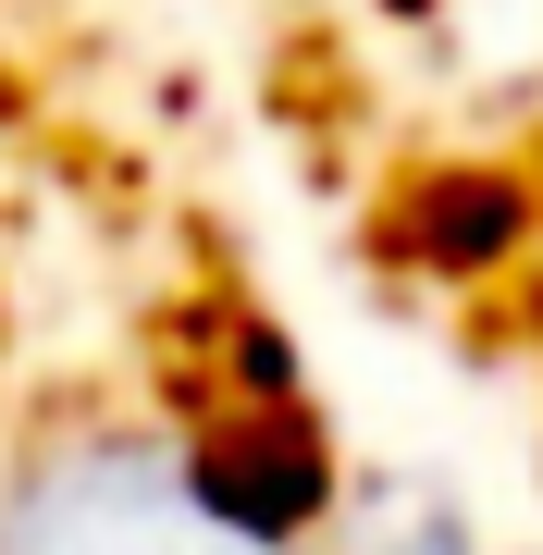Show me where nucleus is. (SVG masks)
Returning a JSON list of instances; mask_svg holds the SVG:
<instances>
[{"label": "nucleus", "instance_id": "obj_1", "mask_svg": "<svg viewBox=\"0 0 543 555\" xmlns=\"http://www.w3.org/2000/svg\"><path fill=\"white\" fill-rule=\"evenodd\" d=\"M0 555H284L235 531L173 420H50L0 469Z\"/></svg>", "mask_w": 543, "mask_h": 555}, {"label": "nucleus", "instance_id": "obj_2", "mask_svg": "<svg viewBox=\"0 0 543 555\" xmlns=\"http://www.w3.org/2000/svg\"><path fill=\"white\" fill-rule=\"evenodd\" d=\"M173 433H185V469H198V494L235 518V531H260L284 555H309L346 518V456L322 433V408L284 396V408H247V396H210V383H185L173 396Z\"/></svg>", "mask_w": 543, "mask_h": 555}, {"label": "nucleus", "instance_id": "obj_3", "mask_svg": "<svg viewBox=\"0 0 543 555\" xmlns=\"http://www.w3.org/2000/svg\"><path fill=\"white\" fill-rule=\"evenodd\" d=\"M543 247V173L531 160H421L383 198V259L421 284H506Z\"/></svg>", "mask_w": 543, "mask_h": 555}, {"label": "nucleus", "instance_id": "obj_4", "mask_svg": "<svg viewBox=\"0 0 543 555\" xmlns=\"http://www.w3.org/2000/svg\"><path fill=\"white\" fill-rule=\"evenodd\" d=\"M334 543H346V555H482L469 506L432 494V481H371V494H346Z\"/></svg>", "mask_w": 543, "mask_h": 555}, {"label": "nucleus", "instance_id": "obj_5", "mask_svg": "<svg viewBox=\"0 0 543 555\" xmlns=\"http://www.w3.org/2000/svg\"><path fill=\"white\" fill-rule=\"evenodd\" d=\"M0 112H13V75H0Z\"/></svg>", "mask_w": 543, "mask_h": 555}]
</instances>
